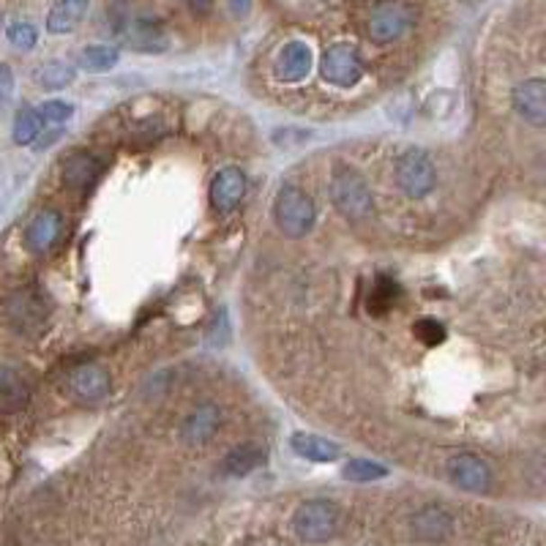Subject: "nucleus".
<instances>
[{"label": "nucleus", "mask_w": 546, "mask_h": 546, "mask_svg": "<svg viewBox=\"0 0 546 546\" xmlns=\"http://www.w3.org/2000/svg\"><path fill=\"white\" fill-rule=\"evenodd\" d=\"M511 104L519 118L541 129L546 123V83L541 76H530V80L519 83L511 94Z\"/></svg>", "instance_id": "9d476101"}, {"label": "nucleus", "mask_w": 546, "mask_h": 546, "mask_svg": "<svg viewBox=\"0 0 546 546\" xmlns=\"http://www.w3.org/2000/svg\"><path fill=\"white\" fill-rule=\"evenodd\" d=\"M14 88V80H12V71L9 66H0V99H6Z\"/></svg>", "instance_id": "cd10ccee"}, {"label": "nucleus", "mask_w": 546, "mask_h": 546, "mask_svg": "<svg viewBox=\"0 0 546 546\" xmlns=\"http://www.w3.org/2000/svg\"><path fill=\"white\" fill-rule=\"evenodd\" d=\"M342 476L347 481H355V484H369V481L385 479L388 476V467L380 464V461H371V459H350L342 467Z\"/></svg>", "instance_id": "b1692460"}, {"label": "nucleus", "mask_w": 546, "mask_h": 546, "mask_svg": "<svg viewBox=\"0 0 546 546\" xmlns=\"http://www.w3.org/2000/svg\"><path fill=\"white\" fill-rule=\"evenodd\" d=\"M448 481L464 492H487L492 487V470L489 464L476 453H459L448 461Z\"/></svg>", "instance_id": "0eeeda50"}, {"label": "nucleus", "mask_w": 546, "mask_h": 546, "mask_svg": "<svg viewBox=\"0 0 546 546\" xmlns=\"http://www.w3.org/2000/svg\"><path fill=\"white\" fill-rule=\"evenodd\" d=\"M60 229H63V216L52 208H44L31 219V224L25 229V246L33 255H44L60 238Z\"/></svg>", "instance_id": "f8f14e48"}, {"label": "nucleus", "mask_w": 546, "mask_h": 546, "mask_svg": "<svg viewBox=\"0 0 546 546\" xmlns=\"http://www.w3.org/2000/svg\"><path fill=\"white\" fill-rule=\"evenodd\" d=\"M25 402H28V385L12 369H0V410L14 413L25 407Z\"/></svg>", "instance_id": "6ab92c4d"}, {"label": "nucleus", "mask_w": 546, "mask_h": 546, "mask_svg": "<svg viewBox=\"0 0 546 546\" xmlns=\"http://www.w3.org/2000/svg\"><path fill=\"white\" fill-rule=\"evenodd\" d=\"M290 445L300 459H309V461H336L342 456L339 443L320 437V434H311V432H295L290 437Z\"/></svg>", "instance_id": "f3484780"}, {"label": "nucleus", "mask_w": 546, "mask_h": 546, "mask_svg": "<svg viewBox=\"0 0 546 546\" xmlns=\"http://www.w3.org/2000/svg\"><path fill=\"white\" fill-rule=\"evenodd\" d=\"M60 173H63V183L66 186H71V189H88L99 178L102 162L94 159V156H88V153H74V156H68V159L63 162Z\"/></svg>", "instance_id": "a211bd4d"}, {"label": "nucleus", "mask_w": 546, "mask_h": 546, "mask_svg": "<svg viewBox=\"0 0 546 546\" xmlns=\"http://www.w3.org/2000/svg\"><path fill=\"white\" fill-rule=\"evenodd\" d=\"M88 6H91V0H55L47 14V31L55 36L71 33L88 14Z\"/></svg>", "instance_id": "dca6fc26"}, {"label": "nucleus", "mask_w": 546, "mask_h": 546, "mask_svg": "<svg viewBox=\"0 0 546 546\" xmlns=\"http://www.w3.org/2000/svg\"><path fill=\"white\" fill-rule=\"evenodd\" d=\"M221 426V410L216 405H200L186 421H183V429H181V437L183 443L189 445H202L208 443L216 429Z\"/></svg>", "instance_id": "4468645a"}, {"label": "nucleus", "mask_w": 546, "mask_h": 546, "mask_svg": "<svg viewBox=\"0 0 546 546\" xmlns=\"http://www.w3.org/2000/svg\"><path fill=\"white\" fill-rule=\"evenodd\" d=\"M311 63H315V55H311V47L306 41H287L273 60V74L279 83L295 85L300 80H306Z\"/></svg>", "instance_id": "1a4fd4ad"}, {"label": "nucleus", "mask_w": 546, "mask_h": 546, "mask_svg": "<svg viewBox=\"0 0 546 546\" xmlns=\"http://www.w3.org/2000/svg\"><path fill=\"white\" fill-rule=\"evenodd\" d=\"M39 115L44 123H66L74 115V104L60 102V99H49L39 107Z\"/></svg>", "instance_id": "bb28decb"}, {"label": "nucleus", "mask_w": 546, "mask_h": 546, "mask_svg": "<svg viewBox=\"0 0 546 546\" xmlns=\"http://www.w3.org/2000/svg\"><path fill=\"white\" fill-rule=\"evenodd\" d=\"M416 20L418 12L407 0H377L366 17V36L380 47L397 44L416 28Z\"/></svg>", "instance_id": "f257e3e1"}, {"label": "nucleus", "mask_w": 546, "mask_h": 546, "mask_svg": "<svg viewBox=\"0 0 546 546\" xmlns=\"http://www.w3.org/2000/svg\"><path fill=\"white\" fill-rule=\"evenodd\" d=\"M227 4H229V9L236 17H246L249 9H252V0H227Z\"/></svg>", "instance_id": "c85d7f7f"}, {"label": "nucleus", "mask_w": 546, "mask_h": 546, "mask_svg": "<svg viewBox=\"0 0 546 546\" xmlns=\"http://www.w3.org/2000/svg\"><path fill=\"white\" fill-rule=\"evenodd\" d=\"M410 530L424 543H440L453 533V516L440 506H424L421 511L413 514Z\"/></svg>", "instance_id": "ddd939ff"}, {"label": "nucleus", "mask_w": 546, "mask_h": 546, "mask_svg": "<svg viewBox=\"0 0 546 546\" xmlns=\"http://www.w3.org/2000/svg\"><path fill=\"white\" fill-rule=\"evenodd\" d=\"M315 219H318L315 200H311L303 189H298L292 183L279 189L276 202H273V221L287 238H292V241L306 238L311 227H315Z\"/></svg>", "instance_id": "f03ea898"}, {"label": "nucleus", "mask_w": 546, "mask_h": 546, "mask_svg": "<svg viewBox=\"0 0 546 546\" xmlns=\"http://www.w3.org/2000/svg\"><path fill=\"white\" fill-rule=\"evenodd\" d=\"M74 76H76V71H74L71 63H66V60H49V63H44L39 68L36 80L47 91H60V88H66V85L74 83Z\"/></svg>", "instance_id": "412c9836"}, {"label": "nucleus", "mask_w": 546, "mask_h": 546, "mask_svg": "<svg viewBox=\"0 0 546 546\" xmlns=\"http://www.w3.org/2000/svg\"><path fill=\"white\" fill-rule=\"evenodd\" d=\"M246 175L241 167H224L216 173V178L210 181V205L216 213H229L236 210L244 197H246Z\"/></svg>", "instance_id": "6e6552de"}, {"label": "nucleus", "mask_w": 546, "mask_h": 546, "mask_svg": "<svg viewBox=\"0 0 546 546\" xmlns=\"http://www.w3.org/2000/svg\"><path fill=\"white\" fill-rule=\"evenodd\" d=\"M339 530V508L328 500H306L292 514V533L303 543H326Z\"/></svg>", "instance_id": "20e7f679"}, {"label": "nucleus", "mask_w": 546, "mask_h": 546, "mask_svg": "<svg viewBox=\"0 0 546 546\" xmlns=\"http://www.w3.org/2000/svg\"><path fill=\"white\" fill-rule=\"evenodd\" d=\"M413 334H416V339H418L421 345H426V347H437V345L445 342V328H443V323H437V320H432V318L418 320V323L413 326Z\"/></svg>", "instance_id": "393cba45"}, {"label": "nucleus", "mask_w": 546, "mask_h": 546, "mask_svg": "<svg viewBox=\"0 0 546 546\" xmlns=\"http://www.w3.org/2000/svg\"><path fill=\"white\" fill-rule=\"evenodd\" d=\"M437 183V173H434V165L432 159L424 153V150H407L399 156L397 162V186L402 189L405 197L410 200H424L432 194Z\"/></svg>", "instance_id": "423d86ee"}, {"label": "nucleus", "mask_w": 546, "mask_h": 546, "mask_svg": "<svg viewBox=\"0 0 546 546\" xmlns=\"http://www.w3.org/2000/svg\"><path fill=\"white\" fill-rule=\"evenodd\" d=\"M397 298H399L397 282L388 279V276H377V282H374V287H371V292H369V300H366L369 315H377V318L385 315V311L394 306Z\"/></svg>", "instance_id": "4be33fe9"}, {"label": "nucleus", "mask_w": 546, "mask_h": 546, "mask_svg": "<svg viewBox=\"0 0 546 546\" xmlns=\"http://www.w3.org/2000/svg\"><path fill=\"white\" fill-rule=\"evenodd\" d=\"M363 71H366L363 58H361L355 44L339 41L323 52L320 74H323V80L334 88H355L363 80Z\"/></svg>", "instance_id": "39448f33"}, {"label": "nucleus", "mask_w": 546, "mask_h": 546, "mask_svg": "<svg viewBox=\"0 0 546 546\" xmlns=\"http://www.w3.org/2000/svg\"><path fill=\"white\" fill-rule=\"evenodd\" d=\"M189 6H192V12H194L197 17H205V14H210V9H213V0H189Z\"/></svg>", "instance_id": "c756f323"}, {"label": "nucleus", "mask_w": 546, "mask_h": 546, "mask_svg": "<svg viewBox=\"0 0 546 546\" xmlns=\"http://www.w3.org/2000/svg\"><path fill=\"white\" fill-rule=\"evenodd\" d=\"M41 131H44V121L39 115V110H31V107L20 110V115L14 118V131H12L14 142L17 145H33L41 137Z\"/></svg>", "instance_id": "5701e85b"}, {"label": "nucleus", "mask_w": 546, "mask_h": 546, "mask_svg": "<svg viewBox=\"0 0 546 546\" xmlns=\"http://www.w3.org/2000/svg\"><path fill=\"white\" fill-rule=\"evenodd\" d=\"M265 456H268L265 445H260V443H244V445L232 448V451L224 456L221 470H224V476L244 479V476H249V473L257 470V467L265 461Z\"/></svg>", "instance_id": "2eb2a0df"}, {"label": "nucleus", "mask_w": 546, "mask_h": 546, "mask_svg": "<svg viewBox=\"0 0 546 546\" xmlns=\"http://www.w3.org/2000/svg\"><path fill=\"white\" fill-rule=\"evenodd\" d=\"M68 391L80 402H102L110 394V371L99 363H83L68 374Z\"/></svg>", "instance_id": "9b49d317"}, {"label": "nucleus", "mask_w": 546, "mask_h": 546, "mask_svg": "<svg viewBox=\"0 0 546 546\" xmlns=\"http://www.w3.org/2000/svg\"><path fill=\"white\" fill-rule=\"evenodd\" d=\"M118 60H121V52L107 44H91L80 52V66L94 74H104V71L115 68Z\"/></svg>", "instance_id": "aec40b11"}, {"label": "nucleus", "mask_w": 546, "mask_h": 546, "mask_svg": "<svg viewBox=\"0 0 546 546\" xmlns=\"http://www.w3.org/2000/svg\"><path fill=\"white\" fill-rule=\"evenodd\" d=\"M6 36L17 49H33L36 41H39V33H36V28L31 22H12Z\"/></svg>", "instance_id": "a878e982"}, {"label": "nucleus", "mask_w": 546, "mask_h": 546, "mask_svg": "<svg viewBox=\"0 0 546 546\" xmlns=\"http://www.w3.org/2000/svg\"><path fill=\"white\" fill-rule=\"evenodd\" d=\"M331 202L347 221H366L374 213V197L361 173L336 167L331 178Z\"/></svg>", "instance_id": "7ed1b4c3"}]
</instances>
